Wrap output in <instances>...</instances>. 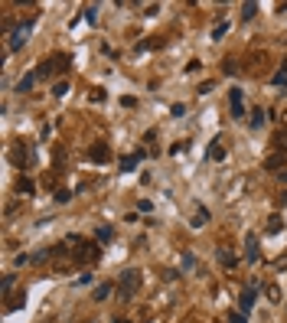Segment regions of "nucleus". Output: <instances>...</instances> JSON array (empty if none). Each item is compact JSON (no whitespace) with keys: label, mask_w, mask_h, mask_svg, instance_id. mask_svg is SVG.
Masks as SVG:
<instances>
[{"label":"nucleus","mask_w":287,"mask_h":323,"mask_svg":"<svg viewBox=\"0 0 287 323\" xmlns=\"http://www.w3.org/2000/svg\"><path fill=\"white\" fill-rule=\"evenodd\" d=\"M274 85H287V72H274Z\"/></svg>","instance_id":"25"},{"label":"nucleus","mask_w":287,"mask_h":323,"mask_svg":"<svg viewBox=\"0 0 287 323\" xmlns=\"http://www.w3.org/2000/svg\"><path fill=\"white\" fill-rule=\"evenodd\" d=\"M193 265H196V258H193V255L186 252V255H183V268H193Z\"/></svg>","instance_id":"30"},{"label":"nucleus","mask_w":287,"mask_h":323,"mask_svg":"<svg viewBox=\"0 0 287 323\" xmlns=\"http://www.w3.org/2000/svg\"><path fill=\"white\" fill-rule=\"evenodd\" d=\"M245 261H248V265H255V261H258V235H255V232L245 235Z\"/></svg>","instance_id":"6"},{"label":"nucleus","mask_w":287,"mask_h":323,"mask_svg":"<svg viewBox=\"0 0 287 323\" xmlns=\"http://www.w3.org/2000/svg\"><path fill=\"white\" fill-rule=\"evenodd\" d=\"M284 72H287V62H284Z\"/></svg>","instance_id":"35"},{"label":"nucleus","mask_w":287,"mask_h":323,"mask_svg":"<svg viewBox=\"0 0 287 323\" xmlns=\"http://www.w3.org/2000/svg\"><path fill=\"white\" fill-rule=\"evenodd\" d=\"M229 102H232V114H235V118H241V114H245V105H241V92H238V88L229 92Z\"/></svg>","instance_id":"7"},{"label":"nucleus","mask_w":287,"mask_h":323,"mask_svg":"<svg viewBox=\"0 0 287 323\" xmlns=\"http://www.w3.org/2000/svg\"><path fill=\"white\" fill-rule=\"evenodd\" d=\"M72 199V193H65V189H59V193H56V203H69Z\"/></svg>","instance_id":"27"},{"label":"nucleus","mask_w":287,"mask_h":323,"mask_svg":"<svg viewBox=\"0 0 287 323\" xmlns=\"http://www.w3.org/2000/svg\"><path fill=\"white\" fill-rule=\"evenodd\" d=\"M115 238V229H98V242H111Z\"/></svg>","instance_id":"21"},{"label":"nucleus","mask_w":287,"mask_h":323,"mask_svg":"<svg viewBox=\"0 0 287 323\" xmlns=\"http://www.w3.org/2000/svg\"><path fill=\"white\" fill-rule=\"evenodd\" d=\"M281 127H284V131H287V111H284V114H281Z\"/></svg>","instance_id":"31"},{"label":"nucleus","mask_w":287,"mask_h":323,"mask_svg":"<svg viewBox=\"0 0 287 323\" xmlns=\"http://www.w3.org/2000/svg\"><path fill=\"white\" fill-rule=\"evenodd\" d=\"M65 92H69V85H65V82H59V85H53V95H56V98H62Z\"/></svg>","instance_id":"23"},{"label":"nucleus","mask_w":287,"mask_h":323,"mask_svg":"<svg viewBox=\"0 0 287 323\" xmlns=\"http://www.w3.org/2000/svg\"><path fill=\"white\" fill-rule=\"evenodd\" d=\"M281 232V215H271L268 219V235H278Z\"/></svg>","instance_id":"15"},{"label":"nucleus","mask_w":287,"mask_h":323,"mask_svg":"<svg viewBox=\"0 0 287 323\" xmlns=\"http://www.w3.org/2000/svg\"><path fill=\"white\" fill-rule=\"evenodd\" d=\"M137 291H140V271L137 268L121 271V277H117V294H121L124 300H131Z\"/></svg>","instance_id":"1"},{"label":"nucleus","mask_w":287,"mask_h":323,"mask_svg":"<svg viewBox=\"0 0 287 323\" xmlns=\"http://www.w3.org/2000/svg\"><path fill=\"white\" fill-rule=\"evenodd\" d=\"M30 30H33V16L26 20V23H20L13 33H10V53H16V49H23V43H26V36H30Z\"/></svg>","instance_id":"4"},{"label":"nucleus","mask_w":287,"mask_h":323,"mask_svg":"<svg viewBox=\"0 0 287 323\" xmlns=\"http://www.w3.org/2000/svg\"><path fill=\"white\" fill-rule=\"evenodd\" d=\"M98 245H92V242H78L75 238V248H72V261H95L98 258Z\"/></svg>","instance_id":"3"},{"label":"nucleus","mask_w":287,"mask_h":323,"mask_svg":"<svg viewBox=\"0 0 287 323\" xmlns=\"http://www.w3.org/2000/svg\"><path fill=\"white\" fill-rule=\"evenodd\" d=\"M111 294V284H101V287H95V300H105Z\"/></svg>","instance_id":"17"},{"label":"nucleus","mask_w":287,"mask_h":323,"mask_svg":"<svg viewBox=\"0 0 287 323\" xmlns=\"http://www.w3.org/2000/svg\"><path fill=\"white\" fill-rule=\"evenodd\" d=\"M219 265H222V268H235V255L229 252V248H219Z\"/></svg>","instance_id":"9"},{"label":"nucleus","mask_w":287,"mask_h":323,"mask_svg":"<svg viewBox=\"0 0 287 323\" xmlns=\"http://www.w3.org/2000/svg\"><path fill=\"white\" fill-rule=\"evenodd\" d=\"M268 297H271V304H281V291H278V287H274V284H271V287H268Z\"/></svg>","instance_id":"24"},{"label":"nucleus","mask_w":287,"mask_h":323,"mask_svg":"<svg viewBox=\"0 0 287 323\" xmlns=\"http://www.w3.org/2000/svg\"><path fill=\"white\" fill-rule=\"evenodd\" d=\"M284 203H287V193H284Z\"/></svg>","instance_id":"33"},{"label":"nucleus","mask_w":287,"mask_h":323,"mask_svg":"<svg viewBox=\"0 0 287 323\" xmlns=\"http://www.w3.org/2000/svg\"><path fill=\"white\" fill-rule=\"evenodd\" d=\"M206 222H209V213H206V209H199V213H196V219H193V225L199 229V225H206Z\"/></svg>","instance_id":"18"},{"label":"nucleus","mask_w":287,"mask_h":323,"mask_svg":"<svg viewBox=\"0 0 287 323\" xmlns=\"http://www.w3.org/2000/svg\"><path fill=\"white\" fill-rule=\"evenodd\" d=\"M251 127H255V131H258V127H264V111L261 108L251 111Z\"/></svg>","instance_id":"13"},{"label":"nucleus","mask_w":287,"mask_h":323,"mask_svg":"<svg viewBox=\"0 0 287 323\" xmlns=\"http://www.w3.org/2000/svg\"><path fill=\"white\" fill-rule=\"evenodd\" d=\"M69 69V55H56V59H46V62L39 65V79H53L59 72Z\"/></svg>","instance_id":"2"},{"label":"nucleus","mask_w":287,"mask_h":323,"mask_svg":"<svg viewBox=\"0 0 287 323\" xmlns=\"http://www.w3.org/2000/svg\"><path fill=\"white\" fill-rule=\"evenodd\" d=\"M222 72H225V75H235V72H238V65H235L232 59H225V62H222Z\"/></svg>","instance_id":"19"},{"label":"nucleus","mask_w":287,"mask_h":323,"mask_svg":"<svg viewBox=\"0 0 287 323\" xmlns=\"http://www.w3.org/2000/svg\"><path fill=\"white\" fill-rule=\"evenodd\" d=\"M209 157H212V160H222V157H225V147H222L219 141H212V150H209Z\"/></svg>","instance_id":"16"},{"label":"nucleus","mask_w":287,"mask_h":323,"mask_svg":"<svg viewBox=\"0 0 287 323\" xmlns=\"http://www.w3.org/2000/svg\"><path fill=\"white\" fill-rule=\"evenodd\" d=\"M88 157H92L95 163H105V160H111V150L101 144V147H92V150H88Z\"/></svg>","instance_id":"8"},{"label":"nucleus","mask_w":287,"mask_h":323,"mask_svg":"<svg viewBox=\"0 0 287 323\" xmlns=\"http://www.w3.org/2000/svg\"><path fill=\"white\" fill-rule=\"evenodd\" d=\"M278 173H281V180H284V183H287V170H278Z\"/></svg>","instance_id":"32"},{"label":"nucleus","mask_w":287,"mask_h":323,"mask_svg":"<svg viewBox=\"0 0 287 323\" xmlns=\"http://www.w3.org/2000/svg\"><path fill=\"white\" fill-rule=\"evenodd\" d=\"M117 323H127V320H117Z\"/></svg>","instance_id":"34"},{"label":"nucleus","mask_w":287,"mask_h":323,"mask_svg":"<svg viewBox=\"0 0 287 323\" xmlns=\"http://www.w3.org/2000/svg\"><path fill=\"white\" fill-rule=\"evenodd\" d=\"M36 79H39V72H33V75L20 79V82H16V92H20V95H23V92H30V88H33V82H36Z\"/></svg>","instance_id":"10"},{"label":"nucleus","mask_w":287,"mask_h":323,"mask_svg":"<svg viewBox=\"0 0 287 323\" xmlns=\"http://www.w3.org/2000/svg\"><path fill=\"white\" fill-rule=\"evenodd\" d=\"M229 323H248V320H245V314H229Z\"/></svg>","instance_id":"29"},{"label":"nucleus","mask_w":287,"mask_h":323,"mask_svg":"<svg viewBox=\"0 0 287 323\" xmlns=\"http://www.w3.org/2000/svg\"><path fill=\"white\" fill-rule=\"evenodd\" d=\"M16 189H20V193H33V183L30 180H20V183H16Z\"/></svg>","instance_id":"26"},{"label":"nucleus","mask_w":287,"mask_h":323,"mask_svg":"<svg viewBox=\"0 0 287 323\" xmlns=\"http://www.w3.org/2000/svg\"><path fill=\"white\" fill-rule=\"evenodd\" d=\"M281 163H284V154H271V157L264 160V166H268V170H278Z\"/></svg>","instance_id":"12"},{"label":"nucleus","mask_w":287,"mask_h":323,"mask_svg":"<svg viewBox=\"0 0 287 323\" xmlns=\"http://www.w3.org/2000/svg\"><path fill=\"white\" fill-rule=\"evenodd\" d=\"M255 297H258V287H255V284H248V287L241 291V300H238V314H248V310L255 307Z\"/></svg>","instance_id":"5"},{"label":"nucleus","mask_w":287,"mask_h":323,"mask_svg":"<svg viewBox=\"0 0 287 323\" xmlns=\"http://www.w3.org/2000/svg\"><path fill=\"white\" fill-rule=\"evenodd\" d=\"M140 160H144V150H137L134 157H124V160H121V170H134V166H137Z\"/></svg>","instance_id":"11"},{"label":"nucleus","mask_w":287,"mask_h":323,"mask_svg":"<svg viewBox=\"0 0 287 323\" xmlns=\"http://www.w3.org/2000/svg\"><path fill=\"white\" fill-rule=\"evenodd\" d=\"M274 144H278V150H284V154H287V134H284V131L274 137Z\"/></svg>","instance_id":"22"},{"label":"nucleus","mask_w":287,"mask_h":323,"mask_svg":"<svg viewBox=\"0 0 287 323\" xmlns=\"http://www.w3.org/2000/svg\"><path fill=\"white\" fill-rule=\"evenodd\" d=\"M225 33H229V23H219L216 30H212V40H222Z\"/></svg>","instance_id":"20"},{"label":"nucleus","mask_w":287,"mask_h":323,"mask_svg":"<svg viewBox=\"0 0 287 323\" xmlns=\"http://www.w3.org/2000/svg\"><path fill=\"white\" fill-rule=\"evenodd\" d=\"M255 13H258V3H245L241 7V20H255Z\"/></svg>","instance_id":"14"},{"label":"nucleus","mask_w":287,"mask_h":323,"mask_svg":"<svg viewBox=\"0 0 287 323\" xmlns=\"http://www.w3.org/2000/svg\"><path fill=\"white\" fill-rule=\"evenodd\" d=\"M13 281H16L13 274H7V277H3V294H10V287H13Z\"/></svg>","instance_id":"28"}]
</instances>
